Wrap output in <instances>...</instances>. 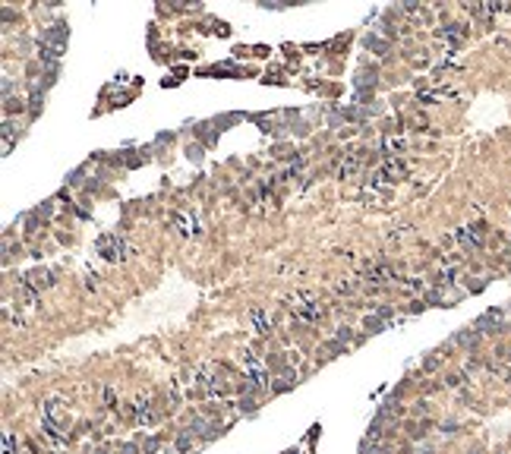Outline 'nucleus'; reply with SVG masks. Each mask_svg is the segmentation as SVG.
Returning a JSON list of instances; mask_svg holds the SVG:
<instances>
[{
    "label": "nucleus",
    "instance_id": "obj_5",
    "mask_svg": "<svg viewBox=\"0 0 511 454\" xmlns=\"http://www.w3.org/2000/svg\"><path fill=\"white\" fill-rule=\"evenodd\" d=\"M382 177H385V180H397V177H404V164H392V161H388V164L382 167Z\"/></svg>",
    "mask_w": 511,
    "mask_h": 454
},
{
    "label": "nucleus",
    "instance_id": "obj_1",
    "mask_svg": "<svg viewBox=\"0 0 511 454\" xmlns=\"http://www.w3.org/2000/svg\"><path fill=\"white\" fill-rule=\"evenodd\" d=\"M287 306L300 322H319L322 319V306H319V297L313 290H297L293 297H287Z\"/></svg>",
    "mask_w": 511,
    "mask_h": 454
},
{
    "label": "nucleus",
    "instance_id": "obj_2",
    "mask_svg": "<svg viewBox=\"0 0 511 454\" xmlns=\"http://www.w3.org/2000/svg\"><path fill=\"white\" fill-rule=\"evenodd\" d=\"M98 252L105 255L108 262H117V259H126V252H129V250H126L123 237H117V234H114V237H101V240H98Z\"/></svg>",
    "mask_w": 511,
    "mask_h": 454
},
{
    "label": "nucleus",
    "instance_id": "obj_3",
    "mask_svg": "<svg viewBox=\"0 0 511 454\" xmlns=\"http://www.w3.org/2000/svg\"><path fill=\"white\" fill-rule=\"evenodd\" d=\"M249 319H253V325H256L259 335H268V331H272V319H268L265 309H253V312H249Z\"/></svg>",
    "mask_w": 511,
    "mask_h": 454
},
{
    "label": "nucleus",
    "instance_id": "obj_4",
    "mask_svg": "<svg viewBox=\"0 0 511 454\" xmlns=\"http://www.w3.org/2000/svg\"><path fill=\"white\" fill-rule=\"evenodd\" d=\"M45 38H48V41H54V45L60 48V45L66 41V25H51V29L45 32Z\"/></svg>",
    "mask_w": 511,
    "mask_h": 454
}]
</instances>
